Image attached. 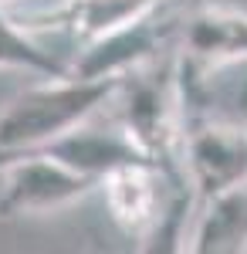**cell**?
I'll return each mask as SVG.
<instances>
[{"label": "cell", "mask_w": 247, "mask_h": 254, "mask_svg": "<svg viewBox=\"0 0 247 254\" xmlns=\"http://www.w3.org/2000/svg\"><path fill=\"white\" fill-rule=\"evenodd\" d=\"M186 176L196 203L247 180V122L186 119Z\"/></svg>", "instance_id": "8992f818"}, {"label": "cell", "mask_w": 247, "mask_h": 254, "mask_svg": "<svg viewBox=\"0 0 247 254\" xmlns=\"http://www.w3.org/2000/svg\"><path fill=\"white\" fill-rule=\"evenodd\" d=\"M92 190H98V180L71 170L44 149H34L0 170V220L61 214Z\"/></svg>", "instance_id": "3957f363"}, {"label": "cell", "mask_w": 247, "mask_h": 254, "mask_svg": "<svg viewBox=\"0 0 247 254\" xmlns=\"http://www.w3.org/2000/svg\"><path fill=\"white\" fill-rule=\"evenodd\" d=\"M119 78L58 75L10 95L0 105V170L10 159L44 149L48 142L98 116L112 98Z\"/></svg>", "instance_id": "7a4b0ae2"}, {"label": "cell", "mask_w": 247, "mask_h": 254, "mask_svg": "<svg viewBox=\"0 0 247 254\" xmlns=\"http://www.w3.org/2000/svg\"><path fill=\"white\" fill-rule=\"evenodd\" d=\"M173 34H180V24L173 17H163L159 10L149 17L132 20V24H122L109 34L75 48L71 75H78V78H119L139 64L163 58V51H170Z\"/></svg>", "instance_id": "277c9868"}, {"label": "cell", "mask_w": 247, "mask_h": 254, "mask_svg": "<svg viewBox=\"0 0 247 254\" xmlns=\"http://www.w3.org/2000/svg\"><path fill=\"white\" fill-rule=\"evenodd\" d=\"M0 68L31 71L38 78L71 75V58H61L48 44H41L34 31H27L10 7L0 3Z\"/></svg>", "instance_id": "30bf717a"}, {"label": "cell", "mask_w": 247, "mask_h": 254, "mask_svg": "<svg viewBox=\"0 0 247 254\" xmlns=\"http://www.w3.org/2000/svg\"><path fill=\"white\" fill-rule=\"evenodd\" d=\"M0 3H3V7H10V10H14V7H20V3H24V0H0Z\"/></svg>", "instance_id": "8fae6325"}, {"label": "cell", "mask_w": 247, "mask_h": 254, "mask_svg": "<svg viewBox=\"0 0 247 254\" xmlns=\"http://www.w3.org/2000/svg\"><path fill=\"white\" fill-rule=\"evenodd\" d=\"M92 119H85L81 126L68 129V132L58 136L55 142H48L44 153H51L55 159L68 163L71 170L92 176V180H98V183H102L105 173H112V170H119V166H129V163H152L119 122H112V126H95Z\"/></svg>", "instance_id": "52a82bcc"}, {"label": "cell", "mask_w": 247, "mask_h": 254, "mask_svg": "<svg viewBox=\"0 0 247 254\" xmlns=\"http://www.w3.org/2000/svg\"><path fill=\"white\" fill-rule=\"evenodd\" d=\"M166 0H55L41 7H17L14 17L34 34H58L71 44V51L88 41L109 34L122 24L149 17Z\"/></svg>", "instance_id": "5b68a950"}, {"label": "cell", "mask_w": 247, "mask_h": 254, "mask_svg": "<svg viewBox=\"0 0 247 254\" xmlns=\"http://www.w3.org/2000/svg\"><path fill=\"white\" fill-rule=\"evenodd\" d=\"M180 51L200 64L247 61V10L207 3L180 24Z\"/></svg>", "instance_id": "ba28073f"}, {"label": "cell", "mask_w": 247, "mask_h": 254, "mask_svg": "<svg viewBox=\"0 0 247 254\" xmlns=\"http://www.w3.org/2000/svg\"><path fill=\"white\" fill-rule=\"evenodd\" d=\"M109 105L115 122L135 139L146 156L170 176L190 183L186 176V109L176 78V55L139 64L119 75ZM193 187V183H190Z\"/></svg>", "instance_id": "6da1fadb"}, {"label": "cell", "mask_w": 247, "mask_h": 254, "mask_svg": "<svg viewBox=\"0 0 247 254\" xmlns=\"http://www.w3.org/2000/svg\"><path fill=\"white\" fill-rule=\"evenodd\" d=\"M193 254H237L247 251V180L203 196L186 234Z\"/></svg>", "instance_id": "9c48e42d"}]
</instances>
